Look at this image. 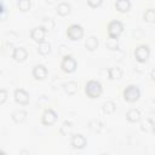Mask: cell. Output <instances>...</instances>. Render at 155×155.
Wrapping results in <instances>:
<instances>
[{
    "label": "cell",
    "instance_id": "8",
    "mask_svg": "<svg viewBox=\"0 0 155 155\" xmlns=\"http://www.w3.org/2000/svg\"><path fill=\"white\" fill-rule=\"evenodd\" d=\"M13 96H15V101H16L18 104H21V105H25V104L29 103V94H28L27 91H24L23 88H17V90H15Z\"/></svg>",
    "mask_w": 155,
    "mask_h": 155
},
{
    "label": "cell",
    "instance_id": "23",
    "mask_svg": "<svg viewBox=\"0 0 155 155\" xmlns=\"http://www.w3.org/2000/svg\"><path fill=\"white\" fill-rule=\"evenodd\" d=\"M144 19L147 22H150L153 23L155 21V11L153 8H148L145 12H144Z\"/></svg>",
    "mask_w": 155,
    "mask_h": 155
},
{
    "label": "cell",
    "instance_id": "5",
    "mask_svg": "<svg viewBox=\"0 0 155 155\" xmlns=\"http://www.w3.org/2000/svg\"><path fill=\"white\" fill-rule=\"evenodd\" d=\"M76 67H78V63H76V61H75V58L73 56L67 54V56L63 57V59L61 62V68H62L63 71L73 73V71H75Z\"/></svg>",
    "mask_w": 155,
    "mask_h": 155
},
{
    "label": "cell",
    "instance_id": "20",
    "mask_svg": "<svg viewBox=\"0 0 155 155\" xmlns=\"http://www.w3.org/2000/svg\"><path fill=\"white\" fill-rule=\"evenodd\" d=\"M115 109H116V104H115L113 101H108V102H105V103L103 104V111H104L105 114H108V115L114 114Z\"/></svg>",
    "mask_w": 155,
    "mask_h": 155
},
{
    "label": "cell",
    "instance_id": "18",
    "mask_svg": "<svg viewBox=\"0 0 155 155\" xmlns=\"http://www.w3.org/2000/svg\"><path fill=\"white\" fill-rule=\"evenodd\" d=\"M51 51V45L46 41H42V42H39V46H38V52L42 56H46Z\"/></svg>",
    "mask_w": 155,
    "mask_h": 155
},
{
    "label": "cell",
    "instance_id": "12",
    "mask_svg": "<svg viewBox=\"0 0 155 155\" xmlns=\"http://www.w3.org/2000/svg\"><path fill=\"white\" fill-rule=\"evenodd\" d=\"M12 57L16 62H23L25 61V58L28 57V51L24 48V47H16L13 50V53H12Z\"/></svg>",
    "mask_w": 155,
    "mask_h": 155
},
{
    "label": "cell",
    "instance_id": "17",
    "mask_svg": "<svg viewBox=\"0 0 155 155\" xmlns=\"http://www.w3.org/2000/svg\"><path fill=\"white\" fill-rule=\"evenodd\" d=\"M85 46H86V48L90 50V51L96 50V48L98 47V39H97L96 36H90V38L86 40Z\"/></svg>",
    "mask_w": 155,
    "mask_h": 155
},
{
    "label": "cell",
    "instance_id": "7",
    "mask_svg": "<svg viewBox=\"0 0 155 155\" xmlns=\"http://www.w3.org/2000/svg\"><path fill=\"white\" fill-rule=\"evenodd\" d=\"M56 120H57V113L52 108L45 109V111L42 113V116H41L42 124L46 125V126H51L56 122Z\"/></svg>",
    "mask_w": 155,
    "mask_h": 155
},
{
    "label": "cell",
    "instance_id": "22",
    "mask_svg": "<svg viewBox=\"0 0 155 155\" xmlns=\"http://www.w3.org/2000/svg\"><path fill=\"white\" fill-rule=\"evenodd\" d=\"M71 130H73V125L70 121H64L61 126V133L64 134V136H68L71 133Z\"/></svg>",
    "mask_w": 155,
    "mask_h": 155
},
{
    "label": "cell",
    "instance_id": "29",
    "mask_svg": "<svg viewBox=\"0 0 155 155\" xmlns=\"http://www.w3.org/2000/svg\"><path fill=\"white\" fill-rule=\"evenodd\" d=\"M102 155H109V154H102Z\"/></svg>",
    "mask_w": 155,
    "mask_h": 155
},
{
    "label": "cell",
    "instance_id": "25",
    "mask_svg": "<svg viewBox=\"0 0 155 155\" xmlns=\"http://www.w3.org/2000/svg\"><path fill=\"white\" fill-rule=\"evenodd\" d=\"M7 97H8L7 91L4 90V88H0V104H2V103L7 99Z\"/></svg>",
    "mask_w": 155,
    "mask_h": 155
},
{
    "label": "cell",
    "instance_id": "16",
    "mask_svg": "<svg viewBox=\"0 0 155 155\" xmlns=\"http://www.w3.org/2000/svg\"><path fill=\"white\" fill-rule=\"evenodd\" d=\"M25 117H27V111L25 110H16L13 114H12V120L15 121V122H17V124H19V122H23L24 120H25Z\"/></svg>",
    "mask_w": 155,
    "mask_h": 155
},
{
    "label": "cell",
    "instance_id": "19",
    "mask_svg": "<svg viewBox=\"0 0 155 155\" xmlns=\"http://www.w3.org/2000/svg\"><path fill=\"white\" fill-rule=\"evenodd\" d=\"M64 91L68 93V94H74L76 91H78V84L75 81H68L65 82L64 85Z\"/></svg>",
    "mask_w": 155,
    "mask_h": 155
},
{
    "label": "cell",
    "instance_id": "1",
    "mask_svg": "<svg viewBox=\"0 0 155 155\" xmlns=\"http://www.w3.org/2000/svg\"><path fill=\"white\" fill-rule=\"evenodd\" d=\"M102 84L97 80H90L86 82L85 85V93L90 97V98H97L102 94Z\"/></svg>",
    "mask_w": 155,
    "mask_h": 155
},
{
    "label": "cell",
    "instance_id": "28",
    "mask_svg": "<svg viewBox=\"0 0 155 155\" xmlns=\"http://www.w3.org/2000/svg\"><path fill=\"white\" fill-rule=\"evenodd\" d=\"M0 155H6V154H5V151H4V150H1V149H0Z\"/></svg>",
    "mask_w": 155,
    "mask_h": 155
},
{
    "label": "cell",
    "instance_id": "26",
    "mask_svg": "<svg viewBox=\"0 0 155 155\" xmlns=\"http://www.w3.org/2000/svg\"><path fill=\"white\" fill-rule=\"evenodd\" d=\"M101 4H102L101 0H98V1H92V0H90V1H88V5H90V6H93V7H94V6H99Z\"/></svg>",
    "mask_w": 155,
    "mask_h": 155
},
{
    "label": "cell",
    "instance_id": "30",
    "mask_svg": "<svg viewBox=\"0 0 155 155\" xmlns=\"http://www.w3.org/2000/svg\"><path fill=\"white\" fill-rule=\"evenodd\" d=\"M0 75H1V71H0Z\"/></svg>",
    "mask_w": 155,
    "mask_h": 155
},
{
    "label": "cell",
    "instance_id": "10",
    "mask_svg": "<svg viewBox=\"0 0 155 155\" xmlns=\"http://www.w3.org/2000/svg\"><path fill=\"white\" fill-rule=\"evenodd\" d=\"M46 35V29L45 27H35L31 31H30V36L34 41L36 42H42Z\"/></svg>",
    "mask_w": 155,
    "mask_h": 155
},
{
    "label": "cell",
    "instance_id": "2",
    "mask_svg": "<svg viewBox=\"0 0 155 155\" xmlns=\"http://www.w3.org/2000/svg\"><path fill=\"white\" fill-rule=\"evenodd\" d=\"M122 96H124V99L126 102L133 103V102L138 101V98L140 97V91L136 85H130L124 90Z\"/></svg>",
    "mask_w": 155,
    "mask_h": 155
},
{
    "label": "cell",
    "instance_id": "14",
    "mask_svg": "<svg viewBox=\"0 0 155 155\" xmlns=\"http://www.w3.org/2000/svg\"><path fill=\"white\" fill-rule=\"evenodd\" d=\"M115 7L120 12H127L131 7V2L128 0H117L115 1Z\"/></svg>",
    "mask_w": 155,
    "mask_h": 155
},
{
    "label": "cell",
    "instance_id": "11",
    "mask_svg": "<svg viewBox=\"0 0 155 155\" xmlns=\"http://www.w3.org/2000/svg\"><path fill=\"white\" fill-rule=\"evenodd\" d=\"M48 71H47V68L44 65V64H36L34 68H33V76L36 79V80H44L46 76H47Z\"/></svg>",
    "mask_w": 155,
    "mask_h": 155
},
{
    "label": "cell",
    "instance_id": "15",
    "mask_svg": "<svg viewBox=\"0 0 155 155\" xmlns=\"http://www.w3.org/2000/svg\"><path fill=\"white\" fill-rule=\"evenodd\" d=\"M70 12V5L65 1L63 2H59L58 6H57V13L61 15V16H67L68 13Z\"/></svg>",
    "mask_w": 155,
    "mask_h": 155
},
{
    "label": "cell",
    "instance_id": "6",
    "mask_svg": "<svg viewBox=\"0 0 155 155\" xmlns=\"http://www.w3.org/2000/svg\"><path fill=\"white\" fill-rule=\"evenodd\" d=\"M150 56V48L148 45H139L136 50H134V57L138 62L140 63H144L148 61Z\"/></svg>",
    "mask_w": 155,
    "mask_h": 155
},
{
    "label": "cell",
    "instance_id": "24",
    "mask_svg": "<svg viewBox=\"0 0 155 155\" xmlns=\"http://www.w3.org/2000/svg\"><path fill=\"white\" fill-rule=\"evenodd\" d=\"M17 6L19 7V10L27 11V10H29V7H30V1H29V0H19V1L17 2Z\"/></svg>",
    "mask_w": 155,
    "mask_h": 155
},
{
    "label": "cell",
    "instance_id": "27",
    "mask_svg": "<svg viewBox=\"0 0 155 155\" xmlns=\"http://www.w3.org/2000/svg\"><path fill=\"white\" fill-rule=\"evenodd\" d=\"M4 11H5V8H4V5L0 2V17L2 16V13H4Z\"/></svg>",
    "mask_w": 155,
    "mask_h": 155
},
{
    "label": "cell",
    "instance_id": "3",
    "mask_svg": "<svg viewBox=\"0 0 155 155\" xmlns=\"http://www.w3.org/2000/svg\"><path fill=\"white\" fill-rule=\"evenodd\" d=\"M122 31H124V25L120 21L114 19V21L109 22V24H108V35H109L110 39L116 40L121 35Z\"/></svg>",
    "mask_w": 155,
    "mask_h": 155
},
{
    "label": "cell",
    "instance_id": "21",
    "mask_svg": "<svg viewBox=\"0 0 155 155\" xmlns=\"http://www.w3.org/2000/svg\"><path fill=\"white\" fill-rule=\"evenodd\" d=\"M121 76H122V70H121V68L114 67V68H110V69H109V78H110L111 80L120 79Z\"/></svg>",
    "mask_w": 155,
    "mask_h": 155
},
{
    "label": "cell",
    "instance_id": "4",
    "mask_svg": "<svg viewBox=\"0 0 155 155\" xmlns=\"http://www.w3.org/2000/svg\"><path fill=\"white\" fill-rule=\"evenodd\" d=\"M67 36L70 40H73V41L82 39V36H84V28L80 24H78V23L70 24L68 27V29H67Z\"/></svg>",
    "mask_w": 155,
    "mask_h": 155
},
{
    "label": "cell",
    "instance_id": "9",
    "mask_svg": "<svg viewBox=\"0 0 155 155\" xmlns=\"http://www.w3.org/2000/svg\"><path fill=\"white\" fill-rule=\"evenodd\" d=\"M70 143H71L74 149H84L86 147V144H87V140H86L84 134L76 133V134H74L71 137V142Z\"/></svg>",
    "mask_w": 155,
    "mask_h": 155
},
{
    "label": "cell",
    "instance_id": "13",
    "mask_svg": "<svg viewBox=\"0 0 155 155\" xmlns=\"http://www.w3.org/2000/svg\"><path fill=\"white\" fill-rule=\"evenodd\" d=\"M140 116H142L140 111H139L138 109H136V108H132V109H130V110L126 113V119H127L130 122H138V121L140 120Z\"/></svg>",
    "mask_w": 155,
    "mask_h": 155
}]
</instances>
